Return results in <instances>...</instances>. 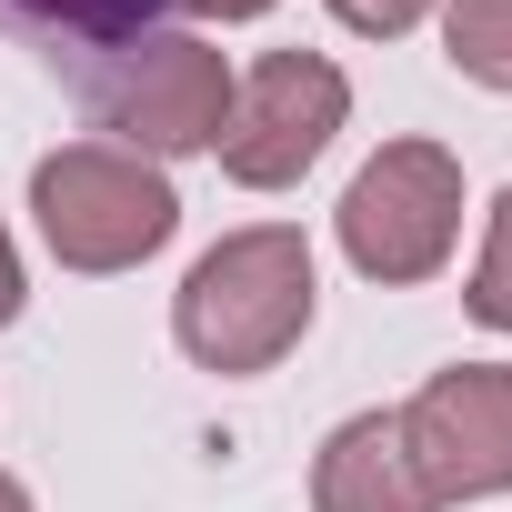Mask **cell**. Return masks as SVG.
Listing matches in <instances>:
<instances>
[{
  "label": "cell",
  "mask_w": 512,
  "mask_h": 512,
  "mask_svg": "<svg viewBox=\"0 0 512 512\" xmlns=\"http://www.w3.org/2000/svg\"><path fill=\"white\" fill-rule=\"evenodd\" d=\"M21 322V251H11V231H0V332Z\"/></svg>",
  "instance_id": "7c38bea8"
},
{
  "label": "cell",
  "mask_w": 512,
  "mask_h": 512,
  "mask_svg": "<svg viewBox=\"0 0 512 512\" xmlns=\"http://www.w3.org/2000/svg\"><path fill=\"white\" fill-rule=\"evenodd\" d=\"M422 11H432V0H332V21H342V31H362V41H402Z\"/></svg>",
  "instance_id": "8fae6325"
},
{
  "label": "cell",
  "mask_w": 512,
  "mask_h": 512,
  "mask_svg": "<svg viewBox=\"0 0 512 512\" xmlns=\"http://www.w3.org/2000/svg\"><path fill=\"white\" fill-rule=\"evenodd\" d=\"M0 11H21L41 31H71V41H141L161 21V0H0Z\"/></svg>",
  "instance_id": "9c48e42d"
},
{
  "label": "cell",
  "mask_w": 512,
  "mask_h": 512,
  "mask_svg": "<svg viewBox=\"0 0 512 512\" xmlns=\"http://www.w3.org/2000/svg\"><path fill=\"white\" fill-rule=\"evenodd\" d=\"M342 121H352V81L322 51H272V61H251L231 81V121H221L211 151H221V171L241 191H282L332 151Z\"/></svg>",
  "instance_id": "277c9868"
},
{
  "label": "cell",
  "mask_w": 512,
  "mask_h": 512,
  "mask_svg": "<svg viewBox=\"0 0 512 512\" xmlns=\"http://www.w3.org/2000/svg\"><path fill=\"white\" fill-rule=\"evenodd\" d=\"M312 241L292 221H262V231H231L211 241L191 282L171 292V332L201 372H272L302 332H312Z\"/></svg>",
  "instance_id": "6da1fadb"
},
{
  "label": "cell",
  "mask_w": 512,
  "mask_h": 512,
  "mask_svg": "<svg viewBox=\"0 0 512 512\" xmlns=\"http://www.w3.org/2000/svg\"><path fill=\"white\" fill-rule=\"evenodd\" d=\"M472 322H492V332H512V191L492 201V231H482V262H472Z\"/></svg>",
  "instance_id": "30bf717a"
},
{
  "label": "cell",
  "mask_w": 512,
  "mask_h": 512,
  "mask_svg": "<svg viewBox=\"0 0 512 512\" xmlns=\"http://www.w3.org/2000/svg\"><path fill=\"white\" fill-rule=\"evenodd\" d=\"M392 422H402V452H412L432 502L512 492V362H452Z\"/></svg>",
  "instance_id": "8992f818"
},
{
  "label": "cell",
  "mask_w": 512,
  "mask_h": 512,
  "mask_svg": "<svg viewBox=\"0 0 512 512\" xmlns=\"http://www.w3.org/2000/svg\"><path fill=\"white\" fill-rule=\"evenodd\" d=\"M312 512H442L402 452V422L392 412H352L322 462H312Z\"/></svg>",
  "instance_id": "52a82bcc"
},
{
  "label": "cell",
  "mask_w": 512,
  "mask_h": 512,
  "mask_svg": "<svg viewBox=\"0 0 512 512\" xmlns=\"http://www.w3.org/2000/svg\"><path fill=\"white\" fill-rule=\"evenodd\" d=\"M332 221H342V251H352L362 282H382V292L432 282L462 241V161L442 141H382L352 171Z\"/></svg>",
  "instance_id": "3957f363"
},
{
  "label": "cell",
  "mask_w": 512,
  "mask_h": 512,
  "mask_svg": "<svg viewBox=\"0 0 512 512\" xmlns=\"http://www.w3.org/2000/svg\"><path fill=\"white\" fill-rule=\"evenodd\" d=\"M91 111H101V131H121V151H141V161L211 151L221 121H231V71H221V51L191 41V31H141L131 61L91 91Z\"/></svg>",
  "instance_id": "5b68a950"
},
{
  "label": "cell",
  "mask_w": 512,
  "mask_h": 512,
  "mask_svg": "<svg viewBox=\"0 0 512 512\" xmlns=\"http://www.w3.org/2000/svg\"><path fill=\"white\" fill-rule=\"evenodd\" d=\"M0 512H31V492H21V482H11V472H0Z\"/></svg>",
  "instance_id": "5bb4252c"
},
{
  "label": "cell",
  "mask_w": 512,
  "mask_h": 512,
  "mask_svg": "<svg viewBox=\"0 0 512 512\" xmlns=\"http://www.w3.org/2000/svg\"><path fill=\"white\" fill-rule=\"evenodd\" d=\"M442 51H452L462 81L512 91V0H452L442 11Z\"/></svg>",
  "instance_id": "ba28073f"
},
{
  "label": "cell",
  "mask_w": 512,
  "mask_h": 512,
  "mask_svg": "<svg viewBox=\"0 0 512 512\" xmlns=\"http://www.w3.org/2000/svg\"><path fill=\"white\" fill-rule=\"evenodd\" d=\"M181 11H201V21H262L272 0H181Z\"/></svg>",
  "instance_id": "4fadbf2b"
},
{
  "label": "cell",
  "mask_w": 512,
  "mask_h": 512,
  "mask_svg": "<svg viewBox=\"0 0 512 512\" xmlns=\"http://www.w3.org/2000/svg\"><path fill=\"white\" fill-rule=\"evenodd\" d=\"M31 211L61 272H131L181 231V191L161 181V161L121 141H61L31 171Z\"/></svg>",
  "instance_id": "7a4b0ae2"
}]
</instances>
